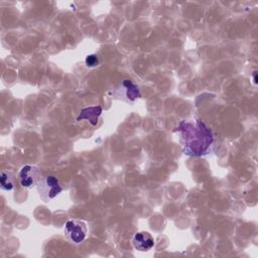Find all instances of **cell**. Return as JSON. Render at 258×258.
<instances>
[{
    "mask_svg": "<svg viewBox=\"0 0 258 258\" xmlns=\"http://www.w3.org/2000/svg\"><path fill=\"white\" fill-rule=\"evenodd\" d=\"M178 133L182 152L188 156H203L211 151L214 133L199 118L181 120L174 130Z\"/></svg>",
    "mask_w": 258,
    "mask_h": 258,
    "instance_id": "cell-1",
    "label": "cell"
},
{
    "mask_svg": "<svg viewBox=\"0 0 258 258\" xmlns=\"http://www.w3.org/2000/svg\"><path fill=\"white\" fill-rule=\"evenodd\" d=\"M36 188L40 199L45 203L57 197L62 190L58 178L54 175L42 176V178L36 184Z\"/></svg>",
    "mask_w": 258,
    "mask_h": 258,
    "instance_id": "cell-2",
    "label": "cell"
},
{
    "mask_svg": "<svg viewBox=\"0 0 258 258\" xmlns=\"http://www.w3.org/2000/svg\"><path fill=\"white\" fill-rule=\"evenodd\" d=\"M64 234L68 240L75 244L79 245L85 241L88 235V226L87 223L83 220L71 219L68 220L64 224Z\"/></svg>",
    "mask_w": 258,
    "mask_h": 258,
    "instance_id": "cell-3",
    "label": "cell"
},
{
    "mask_svg": "<svg viewBox=\"0 0 258 258\" xmlns=\"http://www.w3.org/2000/svg\"><path fill=\"white\" fill-rule=\"evenodd\" d=\"M112 95L115 99L126 103H133L136 99L141 97V92L138 85L130 80H123L120 85L114 89Z\"/></svg>",
    "mask_w": 258,
    "mask_h": 258,
    "instance_id": "cell-4",
    "label": "cell"
},
{
    "mask_svg": "<svg viewBox=\"0 0 258 258\" xmlns=\"http://www.w3.org/2000/svg\"><path fill=\"white\" fill-rule=\"evenodd\" d=\"M17 177L20 186L29 189L35 186L42 178V172L35 165L25 164L20 168Z\"/></svg>",
    "mask_w": 258,
    "mask_h": 258,
    "instance_id": "cell-5",
    "label": "cell"
},
{
    "mask_svg": "<svg viewBox=\"0 0 258 258\" xmlns=\"http://www.w3.org/2000/svg\"><path fill=\"white\" fill-rule=\"evenodd\" d=\"M154 244H155L154 238L149 232H146V231L138 232L132 238L133 247L140 252H146L151 250L154 247Z\"/></svg>",
    "mask_w": 258,
    "mask_h": 258,
    "instance_id": "cell-6",
    "label": "cell"
},
{
    "mask_svg": "<svg viewBox=\"0 0 258 258\" xmlns=\"http://www.w3.org/2000/svg\"><path fill=\"white\" fill-rule=\"evenodd\" d=\"M103 109L101 106H91L84 108L79 116L77 117V121H82V120H88L89 123L92 126H96L100 116L102 115Z\"/></svg>",
    "mask_w": 258,
    "mask_h": 258,
    "instance_id": "cell-7",
    "label": "cell"
},
{
    "mask_svg": "<svg viewBox=\"0 0 258 258\" xmlns=\"http://www.w3.org/2000/svg\"><path fill=\"white\" fill-rule=\"evenodd\" d=\"M16 175L11 170H1L0 172V187L3 190L9 191L15 187Z\"/></svg>",
    "mask_w": 258,
    "mask_h": 258,
    "instance_id": "cell-8",
    "label": "cell"
},
{
    "mask_svg": "<svg viewBox=\"0 0 258 258\" xmlns=\"http://www.w3.org/2000/svg\"><path fill=\"white\" fill-rule=\"evenodd\" d=\"M99 57L97 54L92 53V54H88L85 58V63L88 68H95L97 66H99Z\"/></svg>",
    "mask_w": 258,
    "mask_h": 258,
    "instance_id": "cell-9",
    "label": "cell"
},
{
    "mask_svg": "<svg viewBox=\"0 0 258 258\" xmlns=\"http://www.w3.org/2000/svg\"><path fill=\"white\" fill-rule=\"evenodd\" d=\"M256 75H257V72L255 71L254 74H253V78H254V85L257 84V78H256Z\"/></svg>",
    "mask_w": 258,
    "mask_h": 258,
    "instance_id": "cell-10",
    "label": "cell"
}]
</instances>
